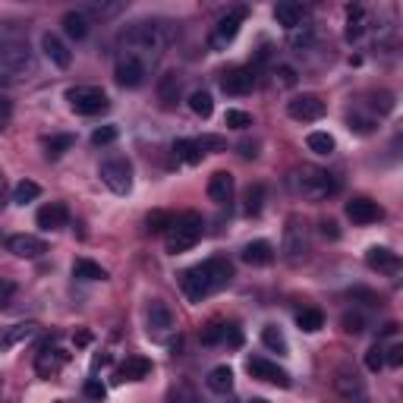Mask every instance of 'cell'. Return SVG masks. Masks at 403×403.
<instances>
[{
	"instance_id": "cell-1",
	"label": "cell",
	"mask_w": 403,
	"mask_h": 403,
	"mask_svg": "<svg viewBox=\"0 0 403 403\" xmlns=\"http://www.w3.org/2000/svg\"><path fill=\"white\" fill-rule=\"evenodd\" d=\"M171 38L173 29L167 23H135L120 35V57H133L151 69L171 47Z\"/></svg>"
},
{
	"instance_id": "cell-2",
	"label": "cell",
	"mask_w": 403,
	"mask_h": 403,
	"mask_svg": "<svg viewBox=\"0 0 403 403\" xmlns=\"http://www.w3.org/2000/svg\"><path fill=\"white\" fill-rule=\"evenodd\" d=\"M230 281H233L230 261L227 259H208V261H202V265H195V268L183 271L179 287H183L189 303H202V299H208L211 293L224 290Z\"/></svg>"
},
{
	"instance_id": "cell-3",
	"label": "cell",
	"mask_w": 403,
	"mask_h": 403,
	"mask_svg": "<svg viewBox=\"0 0 403 403\" xmlns=\"http://www.w3.org/2000/svg\"><path fill=\"white\" fill-rule=\"evenodd\" d=\"M205 233V221H202L195 211H186L179 217H171V224L164 230V246L171 255H179V252H189Z\"/></svg>"
},
{
	"instance_id": "cell-4",
	"label": "cell",
	"mask_w": 403,
	"mask_h": 403,
	"mask_svg": "<svg viewBox=\"0 0 403 403\" xmlns=\"http://www.w3.org/2000/svg\"><path fill=\"white\" fill-rule=\"evenodd\" d=\"M293 189L309 202H321L328 195H334L340 189V183L334 179V173L321 171V167H303V171L293 173Z\"/></svg>"
},
{
	"instance_id": "cell-5",
	"label": "cell",
	"mask_w": 403,
	"mask_h": 403,
	"mask_svg": "<svg viewBox=\"0 0 403 403\" xmlns=\"http://www.w3.org/2000/svg\"><path fill=\"white\" fill-rule=\"evenodd\" d=\"M35 73V57L25 45H0V85L23 83Z\"/></svg>"
},
{
	"instance_id": "cell-6",
	"label": "cell",
	"mask_w": 403,
	"mask_h": 403,
	"mask_svg": "<svg viewBox=\"0 0 403 403\" xmlns=\"http://www.w3.org/2000/svg\"><path fill=\"white\" fill-rule=\"evenodd\" d=\"M67 101L76 113H83V117H98V113H105L111 107V98L105 95L101 89L95 85H76V89L67 91Z\"/></svg>"
},
{
	"instance_id": "cell-7",
	"label": "cell",
	"mask_w": 403,
	"mask_h": 403,
	"mask_svg": "<svg viewBox=\"0 0 403 403\" xmlns=\"http://www.w3.org/2000/svg\"><path fill=\"white\" fill-rule=\"evenodd\" d=\"M98 177L117 195H127L133 189V164H129L127 157H107L105 164L98 167Z\"/></svg>"
},
{
	"instance_id": "cell-8",
	"label": "cell",
	"mask_w": 403,
	"mask_h": 403,
	"mask_svg": "<svg viewBox=\"0 0 403 403\" xmlns=\"http://www.w3.org/2000/svg\"><path fill=\"white\" fill-rule=\"evenodd\" d=\"M246 13H249L246 7L227 10V13L217 19V29H215V35H211V47H227L230 45L233 38L239 35V25L246 23Z\"/></svg>"
},
{
	"instance_id": "cell-9",
	"label": "cell",
	"mask_w": 403,
	"mask_h": 403,
	"mask_svg": "<svg viewBox=\"0 0 403 403\" xmlns=\"http://www.w3.org/2000/svg\"><path fill=\"white\" fill-rule=\"evenodd\" d=\"M246 372L252 375L255 381H265V384H274V388H290V375L277 366V362H271V359H265V356H252V359H249Z\"/></svg>"
},
{
	"instance_id": "cell-10",
	"label": "cell",
	"mask_w": 403,
	"mask_h": 403,
	"mask_svg": "<svg viewBox=\"0 0 403 403\" xmlns=\"http://www.w3.org/2000/svg\"><path fill=\"white\" fill-rule=\"evenodd\" d=\"M287 113H290L293 120H299V123H312V120L325 117V101H321L318 95H296L290 105H287Z\"/></svg>"
},
{
	"instance_id": "cell-11",
	"label": "cell",
	"mask_w": 403,
	"mask_h": 403,
	"mask_svg": "<svg viewBox=\"0 0 403 403\" xmlns=\"http://www.w3.org/2000/svg\"><path fill=\"white\" fill-rule=\"evenodd\" d=\"M221 89L227 91V95H249V91L255 89V69L249 67H233L227 69L224 76H221Z\"/></svg>"
},
{
	"instance_id": "cell-12",
	"label": "cell",
	"mask_w": 403,
	"mask_h": 403,
	"mask_svg": "<svg viewBox=\"0 0 403 403\" xmlns=\"http://www.w3.org/2000/svg\"><path fill=\"white\" fill-rule=\"evenodd\" d=\"M113 76H117V85H123V89H139V85L145 83L149 69H145L139 60H133V57H120Z\"/></svg>"
},
{
	"instance_id": "cell-13",
	"label": "cell",
	"mask_w": 403,
	"mask_h": 403,
	"mask_svg": "<svg viewBox=\"0 0 403 403\" xmlns=\"http://www.w3.org/2000/svg\"><path fill=\"white\" fill-rule=\"evenodd\" d=\"M67 359H69V353H63L57 344H45L41 347V353H38V359H35V369H38V375H45V378H51V375H57L60 369L67 366Z\"/></svg>"
},
{
	"instance_id": "cell-14",
	"label": "cell",
	"mask_w": 403,
	"mask_h": 403,
	"mask_svg": "<svg viewBox=\"0 0 403 403\" xmlns=\"http://www.w3.org/2000/svg\"><path fill=\"white\" fill-rule=\"evenodd\" d=\"M10 252L19 255V259H41V255L47 252V243L45 239L32 237V233H16V237H10Z\"/></svg>"
},
{
	"instance_id": "cell-15",
	"label": "cell",
	"mask_w": 403,
	"mask_h": 403,
	"mask_svg": "<svg viewBox=\"0 0 403 403\" xmlns=\"http://www.w3.org/2000/svg\"><path fill=\"white\" fill-rule=\"evenodd\" d=\"M41 51H45V57L51 60L57 69H67L69 63H73V54H69V47L63 45V41H60L54 32H45V35H41Z\"/></svg>"
},
{
	"instance_id": "cell-16",
	"label": "cell",
	"mask_w": 403,
	"mask_h": 403,
	"mask_svg": "<svg viewBox=\"0 0 403 403\" xmlns=\"http://www.w3.org/2000/svg\"><path fill=\"white\" fill-rule=\"evenodd\" d=\"M274 19H277V25H284L287 32L299 29L303 19H306V7H303L299 0H281V3L274 7Z\"/></svg>"
},
{
	"instance_id": "cell-17",
	"label": "cell",
	"mask_w": 403,
	"mask_h": 403,
	"mask_svg": "<svg viewBox=\"0 0 403 403\" xmlns=\"http://www.w3.org/2000/svg\"><path fill=\"white\" fill-rule=\"evenodd\" d=\"M347 217H350L353 224H375V221L384 217V211L369 199H353V202H347Z\"/></svg>"
},
{
	"instance_id": "cell-18",
	"label": "cell",
	"mask_w": 403,
	"mask_h": 403,
	"mask_svg": "<svg viewBox=\"0 0 403 403\" xmlns=\"http://www.w3.org/2000/svg\"><path fill=\"white\" fill-rule=\"evenodd\" d=\"M366 265L372 271H381V274H397L400 259H397V252H391L388 246H372L366 252Z\"/></svg>"
},
{
	"instance_id": "cell-19",
	"label": "cell",
	"mask_w": 403,
	"mask_h": 403,
	"mask_svg": "<svg viewBox=\"0 0 403 403\" xmlns=\"http://www.w3.org/2000/svg\"><path fill=\"white\" fill-rule=\"evenodd\" d=\"M35 221H38L41 230H57V227H63L69 221V211H67L63 202H51V205H45V208H38Z\"/></svg>"
},
{
	"instance_id": "cell-20",
	"label": "cell",
	"mask_w": 403,
	"mask_h": 403,
	"mask_svg": "<svg viewBox=\"0 0 403 403\" xmlns=\"http://www.w3.org/2000/svg\"><path fill=\"white\" fill-rule=\"evenodd\" d=\"M151 359L145 356H127L123 359V366L117 369V381H145L151 375Z\"/></svg>"
},
{
	"instance_id": "cell-21",
	"label": "cell",
	"mask_w": 403,
	"mask_h": 403,
	"mask_svg": "<svg viewBox=\"0 0 403 403\" xmlns=\"http://www.w3.org/2000/svg\"><path fill=\"white\" fill-rule=\"evenodd\" d=\"M129 3H133V0H85V7H89V16L101 19V23H111V19H117V16L123 13Z\"/></svg>"
},
{
	"instance_id": "cell-22",
	"label": "cell",
	"mask_w": 403,
	"mask_h": 403,
	"mask_svg": "<svg viewBox=\"0 0 403 403\" xmlns=\"http://www.w3.org/2000/svg\"><path fill=\"white\" fill-rule=\"evenodd\" d=\"M208 199L215 202V205H227V202L233 199V177L227 171L211 173V179H208Z\"/></svg>"
},
{
	"instance_id": "cell-23",
	"label": "cell",
	"mask_w": 403,
	"mask_h": 403,
	"mask_svg": "<svg viewBox=\"0 0 403 403\" xmlns=\"http://www.w3.org/2000/svg\"><path fill=\"white\" fill-rule=\"evenodd\" d=\"M149 331H155V334H167V331H173V312L167 303H161V299H155L149 306Z\"/></svg>"
},
{
	"instance_id": "cell-24",
	"label": "cell",
	"mask_w": 403,
	"mask_h": 403,
	"mask_svg": "<svg viewBox=\"0 0 403 403\" xmlns=\"http://www.w3.org/2000/svg\"><path fill=\"white\" fill-rule=\"evenodd\" d=\"M243 261L246 265H271L274 261V246H271L268 239H255L243 249Z\"/></svg>"
},
{
	"instance_id": "cell-25",
	"label": "cell",
	"mask_w": 403,
	"mask_h": 403,
	"mask_svg": "<svg viewBox=\"0 0 403 403\" xmlns=\"http://www.w3.org/2000/svg\"><path fill=\"white\" fill-rule=\"evenodd\" d=\"M60 25H63V32H67L73 41H83V38L89 35V16H85L83 10H69Z\"/></svg>"
},
{
	"instance_id": "cell-26",
	"label": "cell",
	"mask_w": 403,
	"mask_h": 403,
	"mask_svg": "<svg viewBox=\"0 0 403 403\" xmlns=\"http://www.w3.org/2000/svg\"><path fill=\"white\" fill-rule=\"evenodd\" d=\"M179 98V76L177 73H164L161 83H157V101L164 107H173Z\"/></svg>"
},
{
	"instance_id": "cell-27",
	"label": "cell",
	"mask_w": 403,
	"mask_h": 403,
	"mask_svg": "<svg viewBox=\"0 0 403 403\" xmlns=\"http://www.w3.org/2000/svg\"><path fill=\"white\" fill-rule=\"evenodd\" d=\"M173 155H177V161H183V164H199L202 157H205V151L199 149L195 139H177V142H173Z\"/></svg>"
},
{
	"instance_id": "cell-28",
	"label": "cell",
	"mask_w": 403,
	"mask_h": 403,
	"mask_svg": "<svg viewBox=\"0 0 403 403\" xmlns=\"http://www.w3.org/2000/svg\"><path fill=\"white\" fill-rule=\"evenodd\" d=\"M73 277H79V281H107V271L91 259H76L73 261Z\"/></svg>"
},
{
	"instance_id": "cell-29",
	"label": "cell",
	"mask_w": 403,
	"mask_h": 403,
	"mask_svg": "<svg viewBox=\"0 0 403 403\" xmlns=\"http://www.w3.org/2000/svg\"><path fill=\"white\" fill-rule=\"evenodd\" d=\"M208 388L215 394H230L233 391V369L230 366H217L208 372Z\"/></svg>"
},
{
	"instance_id": "cell-30",
	"label": "cell",
	"mask_w": 403,
	"mask_h": 403,
	"mask_svg": "<svg viewBox=\"0 0 403 403\" xmlns=\"http://www.w3.org/2000/svg\"><path fill=\"white\" fill-rule=\"evenodd\" d=\"M362 32H366V7L353 3V7L347 10V38H350V41H356Z\"/></svg>"
},
{
	"instance_id": "cell-31",
	"label": "cell",
	"mask_w": 403,
	"mask_h": 403,
	"mask_svg": "<svg viewBox=\"0 0 403 403\" xmlns=\"http://www.w3.org/2000/svg\"><path fill=\"white\" fill-rule=\"evenodd\" d=\"M296 325H299V331H306V334H315V331L325 328V315H321L318 309H303V312L296 315Z\"/></svg>"
},
{
	"instance_id": "cell-32",
	"label": "cell",
	"mask_w": 403,
	"mask_h": 403,
	"mask_svg": "<svg viewBox=\"0 0 403 403\" xmlns=\"http://www.w3.org/2000/svg\"><path fill=\"white\" fill-rule=\"evenodd\" d=\"M189 111H193L195 117L208 120L211 113H215V101H211L208 91H193V95H189Z\"/></svg>"
},
{
	"instance_id": "cell-33",
	"label": "cell",
	"mask_w": 403,
	"mask_h": 403,
	"mask_svg": "<svg viewBox=\"0 0 403 403\" xmlns=\"http://www.w3.org/2000/svg\"><path fill=\"white\" fill-rule=\"evenodd\" d=\"M261 344L268 347V350L281 353V356L287 353V337L281 334V328H274V325H265V328H261Z\"/></svg>"
},
{
	"instance_id": "cell-34",
	"label": "cell",
	"mask_w": 403,
	"mask_h": 403,
	"mask_svg": "<svg viewBox=\"0 0 403 403\" xmlns=\"http://www.w3.org/2000/svg\"><path fill=\"white\" fill-rule=\"evenodd\" d=\"M38 195H41V186H38V183H32V179H23V183H16V189H13V202H16V205L35 202Z\"/></svg>"
},
{
	"instance_id": "cell-35",
	"label": "cell",
	"mask_w": 403,
	"mask_h": 403,
	"mask_svg": "<svg viewBox=\"0 0 403 403\" xmlns=\"http://www.w3.org/2000/svg\"><path fill=\"white\" fill-rule=\"evenodd\" d=\"M306 145H309V151H315V155H321V157L334 151V139H331L328 133H309Z\"/></svg>"
},
{
	"instance_id": "cell-36",
	"label": "cell",
	"mask_w": 403,
	"mask_h": 403,
	"mask_svg": "<svg viewBox=\"0 0 403 403\" xmlns=\"http://www.w3.org/2000/svg\"><path fill=\"white\" fill-rule=\"evenodd\" d=\"M73 142H76V139H73V135H67V133H63V135H51V139H45V151H47V157H60L63 151H69V149H73Z\"/></svg>"
},
{
	"instance_id": "cell-37",
	"label": "cell",
	"mask_w": 403,
	"mask_h": 403,
	"mask_svg": "<svg viewBox=\"0 0 403 403\" xmlns=\"http://www.w3.org/2000/svg\"><path fill=\"white\" fill-rule=\"evenodd\" d=\"M32 334H35V325H13L7 334L0 337V347H13V344H19V340H29Z\"/></svg>"
},
{
	"instance_id": "cell-38",
	"label": "cell",
	"mask_w": 403,
	"mask_h": 403,
	"mask_svg": "<svg viewBox=\"0 0 403 403\" xmlns=\"http://www.w3.org/2000/svg\"><path fill=\"white\" fill-rule=\"evenodd\" d=\"M287 252H290V261H299V252L306 255V237H299L296 224L287 227Z\"/></svg>"
},
{
	"instance_id": "cell-39",
	"label": "cell",
	"mask_w": 403,
	"mask_h": 403,
	"mask_svg": "<svg viewBox=\"0 0 403 403\" xmlns=\"http://www.w3.org/2000/svg\"><path fill=\"white\" fill-rule=\"evenodd\" d=\"M195 142H199V149L205 151V155H217V151H227V139L224 135H199V139H195Z\"/></svg>"
},
{
	"instance_id": "cell-40",
	"label": "cell",
	"mask_w": 403,
	"mask_h": 403,
	"mask_svg": "<svg viewBox=\"0 0 403 403\" xmlns=\"http://www.w3.org/2000/svg\"><path fill=\"white\" fill-rule=\"evenodd\" d=\"M261 202H265V186L255 183V186H249V193H246V215L249 217H255L261 211Z\"/></svg>"
},
{
	"instance_id": "cell-41",
	"label": "cell",
	"mask_w": 403,
	"mask_h": 403,
	"mask_svg": "<svg viewBox=\"0 0 403 403\" xmlns=\"http://www.w3.org/2000/svg\"><path fill=\"white\" fill-rule=\"evenodd\" d=\"M224 123L230 129H249V127H252V113H246V111H227L224 113Z\"/></svg>"
},
{
	"instance_id": "cell-42",
	"label": "cell",
	"mask_w": 403,
	"mask_h": 403,
	"mask_svg": "<svg viewBox=\"0 0 403 403\" xmlns=\"http://www.w3.org/2000/svg\"><path fill=\"white\" fill-rule=\"evenodd\" d=\"M366 369L369 372H381V369H384V347L381 344H375L372 350L366 353Z\"/></svg>"
},
{
	"instance_id": "cell-43",
	"label": "cell",
	"mask_w": 403,
	"mask_h": 403,
	"mask_svg": "<svg viewBox=\"0 0 403 403\" xmlns=\"http://www.w3.org/2000/svg\"><path fill=\"white\" fill-rule=\"evenodd\" d=\"M337 391H340V394H344V397H353V394H362V384H359V381H356V375H353V378H350V375H340V378H337Z\"/></svg>"
},
{
	"instance_id": "cell-44",
	"label": "cell",
	"mask_w": 403,
	"mask_h": 403,
	"mask_svg": "<svg viewBox=\"0 0 403 403\" xmlns=\"http://www.w3.org/2000/svg\"><path fill=\"white\" fill-rule=\"evenodd\" d=\"M221 337H224V325H221V321H215V325H208V328L202 331V344H205V347H217V344H221Z\"/></svg>"
},
{
	"instance_id": "cell-45",
	"label": "cell",
	"mask_w": 403,
	"mask_h": 403,
	"mask_svg": "<svg viewBox=\"0 0 403 403\" xmlns=\"http://www.w3.org/2000/svg\"><path fill=\"white\" fill-rule=\"evenodd\" d=\"M221 344H224V347H230V350L243 347V331H239L237 325H224V337H221Z\"/></svg>"
},
{
	"instance_id": "cell-46",
	"label": "cell",
	"mask_w": 403,
	"mask_h": 403,
	"mask_svg": "<svg viewBox=\"0 0 403 403\" xmlns=\"http://www.w3.org/2000/svg\"><path fill=\"white\" fill-rule=\"evenodd\" d=\"M83 394L91 397V400H105V397H107V388H105V384H101L98 378H89V381H85V388H83Z\"/></svg>"
},
{
	"instance_id": "cell-47",
	"label": "cell",
	"mask_w": 403,
	"mask_h": 403,
	"mask_svg": "<svg viewBox=\"0 0 403 403\" xmlns=\"http://www.w3.org/2000/svg\"><path fill=\"white\" fill-rule=\"evenodd\" d=\"M91 142H95V145H111V142H117V129H113V127L95 129V133H91Z\"/></svg>"
},
{
	"instance_id": "cell-48",
	"label": "cell",
	"mask_w": 403,
	"mask_h": 403,
	"mask_svg": "<svg viewBox=\"0 0 403 403\" xmlns=\"http://www.w3.org/2000/svg\"><path fill=\"white\" fill-rule=\"evenodd\" d=\"M167 224H171V215H164V211H155V215H149V230L151 233H164Z\"/></svg>"
},
{
	"instance_id": "cell-49",
	"label": "cell",
	"mask_w": 403,
	"mask_h": 403,
	"mask_svg": "<svg viewBox=\"0 0 403 403\" xmlns=\"http://www.w3.org/2000/svg\"><path fill=\"white\" fill-rule=\"evenodd\" d=\"M344 331H347V334H359V331H366L362 315H344Z\"/></svg>"
},
{
	"instance_id": "cell-50",
	"label": "cell",
	"mask_w": 403,
	"mask_h": 403,
	"mask_svg": "<svg viewBox=\"0 0 403 403\" xmlns=\"http://www.w3.org/2000/svg\"><path fill=\"white\" fill-rule=\"evenodd\" d=\"M375 107H378L381 113H391L394 111V95H391V91H378V95H375Z\"/></svg>"
},
{
	"instance_id": "cell-51",
	"label": "cell",
	"mask_w": 403,
	"mask_h": 403,
	"mask_svg": "<svg viewBox=\"0 0 403 403\" xmlns=\"http://www.w3.org/2000/svg\"><path fill=\"white\" fill-rule=\"evenodd\" d=\"M290 45H293V47H306V45H312V32L290 29Z\"/></svg>"
},
{
	"instance_id": "cell-52",
	"label": "cell",
	"mask_w": 403,
	"mask_h": 403,
	"mask_svg": "<svg viewBox=\"0 0 403 403\" xmlns=\"http://www.w3.org/2000/svg\"><path fill=\"white\" fill-rule=\"evenodd\" d=\"M384 362H388V366H400V362H403V347L400 344H397V347H391V350H388V356H384Z\"/></svg>"
},
{
	"instance_id": "cell-53",
	"label": "cell",
	"mask_w": 403,
	"mask_h": 403,
	"mask_svg": "<svg viewBox=\"0 0 403 403\" xmlns=\"http://www.w3.org/2000/svg\"><path fill=\"white\" fill-rule=\"evenodd\" d=\"M277 76H281V85H296V69L293 67H281Z\"/></svg>"
},
{
	"instance_id": "cell-54",
	"label": "cell",
	"mask_w": 403,
	"mask_h": 403,
	"mask_svg": "<svg viewBox=\"0 0 403 403\" xmlns=\"http://www.w3.org/2000/svg\"><path fill=\"white\" fill-rule=\"evenodd\" d=\"M10 113H13V105H10L7 98H0V129L7 127V120H10Z\"/></svg>"
},
{
	"instance_id": "cell-55",
	"label": "cell",
	"mask_w": 403,
	"mask_h": 403,
	"mask_svg": "<svg viewBox=\"0 0 403 403\" xmlns=\"http://www.w3.org/2000/svg\"><path fill=\"white\" fill-rule=\"evenodd\" d=\"M10 293H13V284H10V281H3V284H0V306H10V303H7Z\"/></svg>"
},
{
	"instance_id": "cell-56",
	"label": "cell",
	"mask_w": 403,
	"mask_h": 403,
	"mask_svg": "<svg viewBox=\"0 0 403 403\" xmlns=\"http://www.w3.org/2000/svg\"><path fill=\"white\" fill-rule=\"evenodd\" d=\"M321 233H325V237H331V239H337V224H334V221H325V224H321Z\"/></svg>"
},
{
	"instance_id": "cell-57",
	"label": "cell",
	"mask_w": 403,
	"mask_h": 403,
	"mask_svg": "<svg viewBox=\"0 0 403 403\" xmlns=\"http://www.w3.org/2000/svg\"><path fill=\"white\" fill-rule=\"evenodd\" d=\"M239 155H243V157H255V155H259V151H255V142H243V145H239Z\"/></svg>"
},
{
	"instance_id": "cell-58",
	"label": "cell",
	"mask_w": 403,
	"mask_h": 403,
	"mask_svg": "<svg viewBox=\"0 0 403 403\" xmlns=\"http://www.w3.org/2000/svg\"><path fill=\"white\" fill-rule=\"evenodd\" d=\"M101 366H111V356H107V353L105 356H95V369H101Z\"/></svg>"
}]
</instances>
